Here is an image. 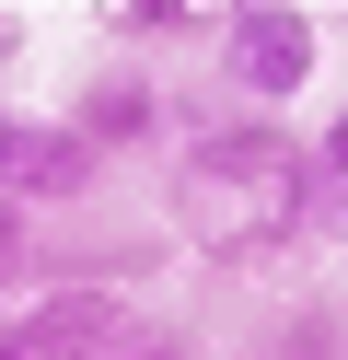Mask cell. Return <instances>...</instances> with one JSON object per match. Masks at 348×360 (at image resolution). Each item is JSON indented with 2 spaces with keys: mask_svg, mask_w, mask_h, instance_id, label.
<instances>
[{
  "mask_svg": "<svg viewBox=\"0 0 348 360\" xmlns=\"http://www.w3.org/2000/svg\"><path fill=\"white\" fill-rule=\"evenodd\" d=\"M198 12H209V0H128V24H139V35H162V24H198Z\"/></svg>",
  "mask_w": 348,
  "mask_h": 360,
  "instance_id": "obj_8",
  "label": "cell"
},
{
  "mask_svg": "<svg viewBox=\"0 0 348 360\" xmlns=\"http://www.w3.org/2000/svg\"><path fill=\"white\" fill-rule=\"evenodd\" d=\"M70 128H82V140H93V151L116 163V151H151V140H162L174 117H162V82H139V70H105V82H82Z\"/></svg>",
  "mask_w": 348,
  "mask_h": 360,
  "instance_id": "obj_5",
  "label": "cell"
},
{
  "mask_svg": "<svg viewBox=\"0 0 348 360\" xmlns=\"http://www.w3.org/2000/svg\"><path fill=\"white\" fill-rule=\"evenodd\" d=\"M93 186H105V151H93L70 117L0 105V198H23V210H82Z\"/></svg>",
  "mask_w": 348,
  "mask_h": 360,
  "instance_id": "obj_4",
  "label": "cell"
},
{
  "mask_svg": "<svg viewBox=\"0 0 348 360\" xmlns=\"http://www.w3.org/2000/svg\"><path fill=\"white\" fill-rule=\"evenodd\" d=\"M23 267H35V210H23V198H0V290H12Z\"/></svg>",
  "mask_w": 348,
  "mask_h": 360,
  "instance_id": "obj_7",
  "label": "cell"
},
{
  "mask_svg": "<svg viewBox=\"0 0 348 360\" xmlns=\"http://www.w3.org/2000/svg\"><path fill=\"white\" fill-rule=\"evenodd\" d=\"M325 35H314V0H232L221 12V82L244 105H290L314 82Z\"/></svg>",
  "mask_w": 348,
  "mask_h": 360,
  "instance_id": "obj_3",
  "label": "cell"
},
{
  "mask_svg": "<svg viewBox=\"0 0 348 360\" xmlns=\"http://www.w3.org/2000/svg\"><path fill=\"white\" fill-rule=\"evenodd\" d=\"M314 233H337V244H348V105L314 128Z\"/></svg>",
  "mask_w": 348,
  "mask_h": 360,
  "instance_id": "obj_6",
  "label": "cell"
},
{
  "mask_svg": "<svg viewBox=\"0 0 348 360\" xmlns=\"http://www.w3.org/2000/svg\"><path fill=\"white\" fill-rule=\"evenodd\" d=\"M162 210L209 267H278L290 244H314V140L244 105V117H198L174 140Z\"/></svg>",
  "mask_w": 348,
  "mask_h": 360,
  "instance_id": "obj_1",
  "label": "cell"
},
{
  "mask_svg": "<svg viewBox=\"0 0 348 360\" xmlns=\"http://www.w3.org/2000/svg\"><path fill=\"white\" fill-rule=\"evenodd\" d=\"M151 349V314L116 279H46L23 314H0V360H116Z\"/></svg>",
  "mask_w": 348,
  "mask_h": 360,
  "instance_id": "obj_2",
  "label": "cell"
}]
</instances>
